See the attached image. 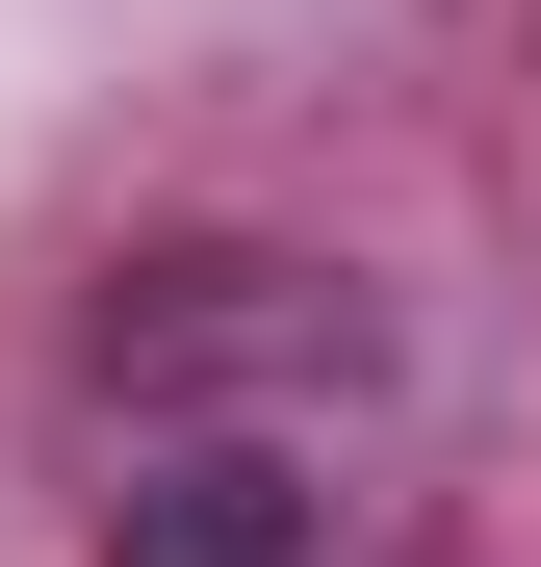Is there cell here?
<instances>
[{
    "instance_id": "6da1fadb",
    "label": "cell",
    "mask_w": 541,
    "mask_h": 567,
    "mask_svg": "<svg viewBox=\"0 0 541 567\" xmlns=\"http://www.w3.org/2000/svg\"><path fill=\"white\" fill-rule=\"evenodd\" d=\"M335 439H361V284L335 258H258V233L129 258L77 567H335Z\"/></svg>"
}]
</instances>
